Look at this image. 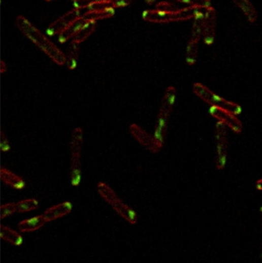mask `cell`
Segmentation results:
<instances>
[{"instance_id":"cell-1","label":"cell","mask_w":262,"mask_h":263,"mask_svg":"<svg viewBox=\"0 0 262 263\" xmlns=\"http://www.w3.org/2000/svg\"><path fill=\"white\" fill-rule=\"evenodd\" d=\"M18 29L30 40L45 54L47 55L55 63L59 65H66V54L57 47L47 37L42 34L40 29L28 20L25 16H19L16 19Z\"/></svg>"},{"instance_id":"cell-2","label":"cell","mask_w":262,"mask_h":263,"mask_svg":"<svg viewBox=\"0 0 262 263\" xmlns=\"http://www.w3.org/2000/svg\"><path fill=\"white\" fill-rule=\"evenodd\" d=\"M203 9L199 7H188L179 10H145L142 13V18L145 21L156 23H168V22L183 21L194 18L199 11Z\"/></svg>"},{"instance_id":"cell-3","label":"cell","mask_w":262,"mask_h":263,"mask_svg":"<svg viewBox=\"0 0 262 263\" xmlns=\"http://www.w3.org/2000/svg\"><path fill=\"white\" fill-rule=\"evenodd\" d=\"M84 134L82 128L77 127L72 134L71 167H70V183L73 187H78L82 182V149L83 146Z\"/></svg>"},{"instance_id":"cell-4","label":"cell","mask_w":262,"mask_h":263,"mask_svg":"<svg viewBox=\"0 0 262 263\" xmlns=\"http://www.w3.org/2000/svg\"><path fill=\"white\" fill-rule=\"evenodd\" d=\"M99 194L107 202L119 216H122L127 222L132 225H136L138 222V215L133 208L125 204L117 195L113 189L105 183L100 182L97 186Z\"/></svg>"},{"instance_id":"cell-5","label":"cell","mask_w":262,"mask_h":263,"mask_svg":"<svg viewBox=\"0 0 262 263\" xmlns=\"http://www.w3.org/2000/svg\"><path fill=\"white\" fill-rule=\"evenodd\" d=\"M192 90L199 98L210 105L211 107L227 110L236 116L242 113V108L240 105L220 96L202 83H194Z\"/></svg>"},{"instance_id":"cell-6","label":"cell","mask_w":262,"mask_h":263,"mask_svg":"<svg viewBox=\"0 0 262 263\" xmlns=\"http://www.w3.org/2000/svg\"><path fill=\"white\" fill-rule=\"evenodd\" d=\"M215 164L218 170L225 167L227 157V136L226 126L218 122L215 125Z\"/></svg>"},{"instance_id":"cell-7","label":"cell","mask_w":262,"mask_h":263,"mask_svg":"<svg viewBox=\"0 0 262 263\" xmlns=\"http://www.w3.org/2000/svg\"><path fill=\"white\" fill-rule=\"evenodd\" d=\"M82 15H83V13L79 9L74 8L73 10H70V12L65 13L63 16L51 23L46 29V34L50 37L55 35L59 36L69 26H70L73 22L82 18Z\"/></svg>"},{"instance_id":"cell-8","label":"cell","mask_w":262,"mask_h":263,"mask_svg":"<svg viewBox=\"0 0 262 263\" xmlns=\"http://www.w3.org/2000/svg\"><path fill=\"white\" fill-rule=\"evenodd\" d=\"M209 111L212 117L218 119V122L230 128L235 134H239L242 133L243 125L234 113L213 107H211Z\"/></svg>"},{"instance_id":"cell-9","label":"cell","mask_w":262,"mask_h":263,"mask_svg":"<svg viewBox=\"0 0 262 263\" xmlns=\"http://www.w3.org/2000/svg\"><path fill=\"white\" fill-rule=\"evenodd\" d=\"M171 113H172L160 107L153 134L155 144L159 150L163 147L166 141L168 126H169V119Z\"/></svg>"},{"instance_id":"cell-10","label":"cell","mask_w":262,"mask_h":263,"mask_svg":"<svg viewBox=\"0 0 262 263\" xmlns=\"http://www.w3.org/2000/svg\"><path fill=\"white\" fill-rule=\"evenodd\" d=\"M129 130L132 136L147 150L154 153L159 152V149L155 144L153 135L148 134L147 132L145 131L143 128L136 124L130 125Z\"/></svg>"},{"instance_id":"cell-11","label":"cell","mask_w":262,"mask_h":263,"mask_svg":"<svg viewBox=\"0 0 262 263\" xmlns=\"http://www.w3.org/2000/svg\"><path fill=\"white\" fill-rule=\"evenodd\" d=\"M73 205L71 202L66 201L49 208L43 215L46 222H52L70 214L73 210Z\"/></svg>"},{"instance_id":"cell-12","label":"cell","mask_w":262,"mask_h":263,"mask_svg":"<svg viewBox=\"0 0 262 263\" xmlns=\"http://www.w3.org/2000/svg\"><path fill=\"white\" fill-rule=\"evenodd\" d=\"M206 13V22L204 25V43L208 46L213 44L215 41V11L212 7L207 9Z\"/></svg>"},{"instance_id":"cell-13","label":"cell","mask_w":262,"mask_h":263,"mask_svg":"<svg viewBox=\"0 0 262 263\" xmlns=\"http://www.w3.org/2000/svg\"><path fill=\"white\" fill-rule=\"evenodd\" d=\"M0 177L4 183L7 184L13 189H16V190H22L25 189V182L24 179L7 169L4 168V167L1 168Z\"/></svg>"},{"instance_id":"cell-14","label":"cell","mask_w":262,"mask_h":263,"mask_svg":"<svg viewBox=\"0 0 262 263\" xmlns=\"http://www.w3.org/2000/svg\"><path fill=\"white\" fill-rule=\"evenodd\" d=\"M43 215L24 219L18 224L19 231L22 233H32L43 228L46 223Z\"/></svg>"},{"instance_id":"cell-15","label":"cell","mask_w":262,"mask_h":263,"mask_svg":"<svg viewBox=\"0 0 262 263\" xmlns=\"http://www.w3.org/2000/svg\"><path fill=\"white\" fill-rule=\"evenodd\" d=\"M87 19L82 17L73 22L66 30L59 35V42L60 43H65L70 40H73L75 37L79 34L84 25L86 23Z\"/></svg>"},{"instance_id":"cell-16","label":"cell","mask_w":262,"mask_h":263,"mask_svg":"<svg viewBox=\"0 0 262 263\" xmlns=\"http://www.w3.org/2000/svg\"><path fill=\"white\" fill-rule=\"evenodd\" d=\"M79 43L72 41L69 46L67 54H66V65L70 70H76L79 60Z\"/></svg>"},{"instance_id":"cell-17","label":"cell","mask_w":262,"mask_h":263,"mask_svg":"<svg viewBox=\"0 0 262 263\" xmlns=\"http://www.w3.org/2000/svg\"><path fill=\"white\" fill-rule=\"evenodd\" d=\"M0 236L2 240L9 242L16 246H20L23 243V238L19 233L4 225H1Z\"/></svg>"},{"instance_id":"cell-18","label":"cell","mask_w":262,"mask_h":263,"mask_svg":"<svg viewBox=\"0 0 262 263\" xmlns=\"http://www.w3.org/2000/svg\"><path fill=\"white\" fill-rule=\"evenodd\" d=\"M233 2L242 10L250 22L253 23L257 20V12L249 0H233Z\"/></svg>"},{"instance_id":"cell-19","label":"cell","mask_w":262,"mask_h":263,"mask_svg":"<svg viewBox=\"0 0 262 263\" xmlns=\"http://www.w3.org/2000/svg\"><path fill=\"white\" fill-rule=\"evenodd\" d=\"M114 14H115V8L110 6V7L102 9V10L87 12V13H84L82 17L85 18L87 20H93L97 22V20H100V19L112 17Z\"/></svg>"},{"instance_id":"cell-20","label":"cell","mask_w":262,"mask_h":263,"mask_svg":"<svg viewBox=\"0 0 262 263\" xmlns=\"http://www.w3.org/2000/svg\"><path fill=\"white\" fill-rule=\"evenodd\" d=\"M95 28H96V22L95 21L87 20L86 23L84 25L83 27L81 29L79 34L73 38V41L81 44L93 34L94 31L95 30Z\"/></svg>"},{"instance_id":"cell-21","label":"cell","mask_w":262,"mask_h":263,"mask_svg":"<svg viewBox=\"0 0 262 263\" xmlns=\"http://www.w3.org/2000/svg\"><path fill=\"white\" fill-rule=\"evenodd\" d=\"M176 101V89L174 86H169L165 91L160 107L172 113Z\"/></svg>"},{"instance_id":"cell-22","label":"cell","mask_w":262,"mask_h":263,"mask_svg":"<svg viewBox=\"0 0 262 263\" xmlns=\"http://www.w3.org/2000/svg\"><path fill=\"white\" fill-rule=\"evenodd\" d=\"M199 41V40L192 38L190 39L188 41L186 49V56H185V60L188 65H194L197 60Z\"/></svg>"},{"instance_id":"cell-23","label":"cell","mask_w":262,"mask_h":263,"mask_svg":"<svg viewBox=\"0 0 262 263\" xmlns=\"http://www.w3.org/2000/svg\"><path fill=\"white\" fill-rule=\"evenodd\" d=\"M38 207L39 202L36 199H26L16 203V209L19 213L34 211Z\"/></svg>"},{"instance_id":"cell-24","label":"cell","mask_w":262,"mask_h":263,"mask_svg":"<svg viewBox=\"0 0 262 263\" xmlns=\"http://www.w3.org/2000/svg\"><path fill=\"white\" fill-rule=\"evenodd\" d=\"M182 4H188L190 7H199L203 10H207L212 7L211 0H175Z\"/></svg>"},{"instance_id":"cell-25","label":"cell","mask_w":262,"mask_h":263,"mask_svg":"<svg viewBox=\"0 0 262 263\" xmlns=\"http://www.w3.org/2000/svg\"><path fill=\"white\" fill-rule=\"evenodd\" d=\"M0 211H1L0 216H1V219H2L9 217V216H11L12 215L14 214L15 213L17 212V209H16V203H10L2 205V206H1V209H0Z\"/></svg>"},{"instance_id":"cell-26","label":"cell","mask_w":262,"mask_h":263,"mask_svg":"<svg viewBox=\"0 0 262 263\" xmlns=\"http://www.w3.org/2000/svg\"><path fill=\"white\" fill-rule=\"evenodd\" d=\"M0 149L3 152H8L11 150L10 141L3 130L1 131V135H0Z\"/></svg>"},{"instance_id":"cell-27","label":"cell","mask_w":262,"mask_h":263,"mask_svg":"<svg viewBox=\"0 0 262 263\" xmlns=\"http://www.w3.org/2000/svg\"><path fill=\"white\" fill-rule=\"evenodd\" d=\"M133 0H114L112 2V7L114 8H119V7H125L130 5Z\"/></svg>"},{"instance_id":"cell-28","label":"cell","mask_w":262,"mask_h":263,"mask_svg":"<svg viewBox=\"0 0 262 263\" xmlns=\"http://www.w3.org/2000/svg\"><path fill=\"white\" fill-rule=\"evenodd\" d=\"M0 70H1V73H4L7 72V64L4 62V60L1 61V65H0Z\"/></svg>"},{"instance_id":"cell-29","label":"cell","mask_w":262,"mask_h":263,"mask_svg":"<svg viewBox=\"0 0 262 263\" xmlns=\"http://www.w3.org/2000/svg\"><path fill=\"white\" fill-rule=\"evenodd\" d=\"M255 187L257 190L262 191V179H258L255 182Z\"/></svg>"},{"instance_id":"cell-30","label":"cell","mask_w":262,"mask_h":263,"mask_svg":"<svg viewBox=\"0 0 262 263\" xmlns=\"http://www.w3.org/2000/svg\"><path fill=\"white\" fill-rule=\"evenodd\" d=\"M45 1H46V2H51L52 0H45Z\"/></svg>"},{"instance_id":"cell-31","label":"cell","mask_w":262,"mask_h":263,"mask_svg":"<svg viewBox=\"0 0 262 263\" xmlns=\"http://www.w3.org/2000/svg\"><path fill=\"white\" fill-rule=\"evenodd\" d=\"M108 1H109V2H110L111 4H112V1H114V0H108Z\"/></svg>"},{"instance_id":"cell-32","label":"cell","mask_w":262,"mask_h":263,"mask_svg":"<svg viewBox=\"0 0 262 263\" xmlns=\"http://www.w3.org/2000/svg\"><path fill=\"white\" fill-rule=\"evenodd\" d=\"M72 1H73V2H75V1H76V0H72Z\"/></svg>"}]
</instances>
